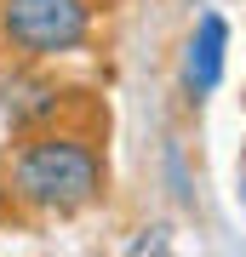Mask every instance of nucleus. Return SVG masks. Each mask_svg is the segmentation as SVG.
Instances as JSON below:
<instances>
[{"instance_id": "423d86ee", "label": "nucleus", "mask_w": 246, "mask_h": 257, "mask_svg": "<svg viewBox=\"0 0 246 257\" xmlns=\"http://www.w3.org/2000/svg\"><path fill=\"white\" fill-rule=\"evenodd\" d=\"M240 194H246V172H240Z\"/></svg>"}, {"instance_id": "20e7f679", "label": "nucleus", "mask_w": 246, "mask_h": 257, "mask_svg": "<svg viewBox=\"0 0 246 257\" xmlns=\"http://www.w3.org/2000/svg\"><path fill=\"white\" fill-rule=\"evenodd\" d=\"M57 103H63V92H57L52 80H35V74H12V80L0 86V114H6L12 132L46 126V120L57 114Z\"/></svg>"}, {"instance_id": "7ed1b4c3", "label": "nucleus", "mask_w": 246, "mask_h": 257, "mask_svg": "<svg viewBox=\"0 0 246 257\" xmlns=\"http://www.w3.org/2000/svg\"><path fill=\"white\" fill-rule=\"evenodd\" d=\"M223 63H229V23L218 18V12H201L195 29H189V40H183V69H178L183 97L189 103L212 97L223 86Z\"/></svg>"}, {"instance_id": "f257e3e1", "label": "nucleus", "mask_w": 246, "mask_h": 257, "mask_svg": "<svg viewBox=\"0 0 246 257\" xmlns=\"http://www.w3.org/2000/svg\"><path fill=\"white\" fill-rule=\"evenodd\" d=\"M12 194L35 211L74 217L103 194V155L86 138L69 132H40L12 155Z\"/></svg>"}, {"instance_id": "f03ea898", "label": "nucleus", "mask_w": 246, "mask_h": 257, "mask_svg": "<svg viewBox=\"0 0 246 257\" xmlns=\"http://www.w3.org/2000/svg\"><path fill=\"white\" fill-rule=\"evenodd\" d=\"M92 0H0V40L18 57H63L86 46Z\"/></svg>"}, {"instance_id": "39448f33", "label": "nucleus", "mask_w": 246, "mask_h": 257, "mask_svg": "<svg viewBox=\"0 0 246 257\" xmlns=\"http://www.w3.org/2000/svg\"><path fill=\"white\" fill-rule=\"evenodd\" d=\"M166 234H172V229H166V223H155V229H143V234H137L126 251H166V246H172Z\"/></svg>"}]
</instances>
